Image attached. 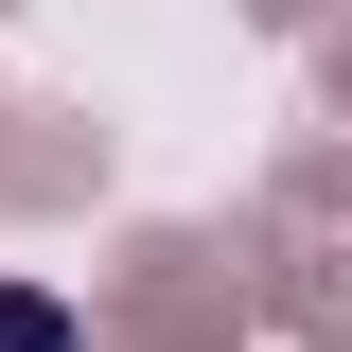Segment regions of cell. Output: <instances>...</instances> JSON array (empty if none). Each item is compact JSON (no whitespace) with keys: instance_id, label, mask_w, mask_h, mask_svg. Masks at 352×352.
<instances>
[{"instance_id":"cell-1","label":"cell","mask_w":352,"mask_h":352,"mask_svg":"<svg viewBox=\"0 0 352 352\" xmlns=\"http://www.w3.org/2000/svg\"><path fill=\"white\" fill-rule=\"evenodd\" d=\"M0 352H71V317H53V300H18V282H0Z\"/></svg>"}]
</instances>
